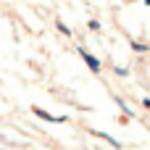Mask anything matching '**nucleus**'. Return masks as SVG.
Returning <instances> with one entry per match:
<instances>
[{
  "label": "nucleus",
  "mask_w": 150,
  "mask_h": 150,
  "mask_svg": "<svg viewBox=\"0 0 150 150\" xmlns=\"http://www.w3.org/2000/svg\"><path fill=\"white\" fill-rule=\"evenodd\" d=\"M76 50H79V55L84 58V63H87V69H92V71L98 74V71H100V61H98L95 55H90V53H87L84 47H76Z\"/></svg>",
  "instance_id": "nucleus-1"
},
{
  "label": "nucleus",
  "mask_w": 150,
  "mask_h": 150,
  "mask_svg": "<svg viewBox=\"0 0 150 150\" xmlns=\"http://www.w3.org/2000/svg\"><path fill=\"white\" fill-rule=\"evenodd\" d=\"M87 26H90V29H92V32H98V29H100V21H90V24H87Z\"/></svg>",
  "instance_id": "nucleus-2"
},
{
  "label": "nucleus",
  "mask_w": 150,
  "mask_h": 150,
  "mask_svg": "<svg viewBox=\"0 0 150 150\" xmlns=\"http://www.w3.org/2000/svg\"><path fill=\"white\" fill-rule=\"evenodd\" d=\"M145 3H148V5H150V0H145Z\"/></svg>",
  "instance_id": "nucleus-3"
}]
</instances>
